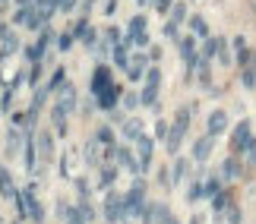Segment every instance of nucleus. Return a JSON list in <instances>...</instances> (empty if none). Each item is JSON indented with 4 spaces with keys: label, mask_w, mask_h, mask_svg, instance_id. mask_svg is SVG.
<instances>
[{
    "label": "nucleus",
    "mask_w": 256,
    "mask_h": 224,
    "mask_svg": "<svg viewBox=\"0 0 256 224\" xmlns=\"http://www.w3.org/2000/svg\"><path fill=\"white\" fill-rule=\"evenodd\" d=\"M102 218H104L108 224H120V221H126V196H124V193H114V190L104 193Z\"/></svg>",
    "instance_id": "f257e3e1"
},
{
    "label": "nucleus",
    "mask_w": 256,
    "mask_h": 224,
    "mask_svg": "<svg viewBox=\"0 0 256 224\" xmlns=\"http://www.w3.org/2000/svg\"><path fill=\"white\" fill-rule=\"evenodd\" d=\"M231 152L234 155H253L256 152V139H253V126L250 120H240L231 133Z\"/></svg>",
    "instance_id": "f03ea898"
},
{
    "label": "nucleus",
    "mask_w": 256,
    "mask_h": 224,
    "mask_svg": "<svg viewBox=\"0 0 256 224\" xmlns=\"http://www.w3.org/2000/svg\"><path fill=\"white\" fill-rule=\"evenodd\" d=\"M146 206H149V202H146V180L136 177L130 193H126V218H142Z\"/></svg>",
    "instance_id": "7ed1b4c3"
},
{
    "label": "nucleus",
    "mask_w": 256,
    "mask_h": 224,
    "mask_svg": "<svg viewBox=\"0 0 256 224\" xmlns=\"http://www.w3.org/2000/svg\"><path fill=\"white\" fill-rule=\"evenodd\" d=\"M158 89H162V70L158 66H149V73H146V85H142V104L146 108H152L155 101H158Z\"/></svg>",
    "instance_id": "20e7f679"
},
{
    "label": "nucleus",
    "mask_w": 256,
    "mask_h": 224,
    "mask_svg": "<svg viewBox=\"0 0 256 224\" xmlns=\"http://www.w3.org/2000/svg\"><path fill=\"white\" fill-rule=\"evenodd\" d=\"M133 152H136V158H140V171H149L152 168V152H155V139L152 136H140V139L133 142Z\"/></svg>",
    "instance_id": "39448f33"
},
{
    "label": "nucleus",
    "mask_w": 256,
    "mask_h": 224,
    "mask_svg": "<svg viewBox=\"0 0 256 224\" xmlns=\"http://www.w3.org/2000/svg\"><path fill=\"white\" fill-rule=\"evenodd\" d=\"M120 101H124V85H117V82H111V85H108V89L95 98V104H98L102 111H108V114H111Z\"/></svg>",
    "instance_id": "423d86ee"
},
{
    "label": "nucleus",
    "mask_w": 256,
    "mask_h": 224,
    "mask_svg": "<svg viewBox=\"0 0 256 224\" xmlns=\"http://www.w3.org/2000/svg\"><path fill=\"white\" fill-rule=\"evenodd\" d=\"M35 183H28V187H22V196H26V209H28V221H38L42 224L44 221V206L38 202V196H35Z\"/></svg>",
    "instance_id": "0eeeda50"
},
{
    "label": "nucleus",
    "mask_w": 256,
    "mask_h": 224,
    "mask_svg": "<svg viewBox=\"0 0 256 224\" xmlns=\"http://www.w3.org/2000/svg\"><path fill=\"white\" fill-rule=\"evenodd\" d=\"M114 161L120 164L124 171H130V174H140V158L133 155V149H126V145H117L114 149Z\"/></svg>",
    "instance_id": "6e6552de"
},
{
    "label": "nucleus",
    "mask_w": 256,
    "mask_h": 224,
    "mask_svg": "<svg viewBox=\"0 0 256 224\" xmlns=\"http://www.w3.org/2000/svg\"><path fill=\"white\" fill-rule=\"evenodd\" d=\"M171 215V209L168 206H162V202H149L142 212V224H164Z\"/></svg>",
    "instance_id": "1a4fd4ad"
},
{
    "label": "nucleus",
    "mask_w": 256,
    "mask_h": 224,
    "mask_svg": "<svg viewBox=\"0 0 256 224\" xmlns=\"http://www.w3.org/2000/svg\"><path fill=\"white\" fill-rule=\"evenodd\" d=\"M57 215H60V221L64 224H88L86 218H82V212H80V206H70V202H57Z\"/></svg>",
    "instance_id": "9d476101"
},
{
    "label": "nucleus",
    "mask_w": 256,
    "mask_h": 224,
    "mask_svg": "<svg viewBox=\"0 0 256 224\" xmlns=\"http://www.w3.org/2000/svg\"><path fill=\"white\" fill-rule=\"evenodd\" d=\"M108 85H111V70L108 66H98V70L92 73V82H88V92H92V98H98Z\"/></svg>",
    "instance_id": "9b49d317"
},
{
    "label": "nucleus",
    "mask_w": 256,
    "mask_h": 224,
    "mask_svg": "<svg viewBox=\"0 0 256 224\" xmlns=\"http://www.w3.org/2000/svg\"><path fill=\"white\" fill-rule=\"evenodd\" d=\"M82 152H86V164H88V168H98V171L104 168V155H102V142H98V139H88Z\"/></svg>",
    "instance_id": "f8f14e48"
},
{
    "label": "nucleus",
    "mask_w": 256,
    "mask_h": 224,
    "mask_svg": "<svg viewBox=\"0 0 256 224\" xmlns=\"http://www.w3.org/2000/svg\"><path fill=\"white\" fill-rule=\"evenodd\" d=\"M212 145H215V136H209V133H206L202 139H196V142H193V161L202 164V161L212 155Z\"/></svg>",
    "instance_id": "ddd939ff"
},
{
    "label": "nucleus",
    "mask_w": 256,
    "mask_h": 224,
    "mask_svg": "<svg viewBox=\"0 0 256 224\" xmlns=\"http://www.w3.org/2000/svg\"><path fill=\"white\" fill-rule=\"evenodd\" d=\"M146 73H149V60H146L142 54L130 57V66H126V76H130L133 82H140V79H146Z\"/></svg>",
    "instance_id": "4468645a"
},
{
    "label": "nucleus",
    "mask_w": 256,
    "mask_h": 224,
    "mask_svg": "<svg viewBox=\"0 0 256 224\" xmlns=\"http://www.w3.org/2000/svg\"><path fill=\"white\" fill-rule=\"evenodd\" d=\"M206 130H209V136H222L224 130H228V114H224V111H212L209 120H206Z\"/></svg>",
    "instance_id": "2eb2a0df"
},
{
    "label": "nucleus",
    "mask_w": 256,
    "mask_h": 224,
    "mask_svg": "<svg viewBox=\"0 0 256 224\" xmlns=\"http://www.w3.org/2000/svg\"><path fill=\"white\" fill-rule=\"evenodd\" d=\"M120 136L130 139V142H136L142 136V120H140V117H126V120L120 123Z\"/></svg>",
    "instance_id": "dca6fc26"
},
{
    "label": "nucleus",
    "mask_w": 256,
    "mask_h": 224,
    "mask_svg": "<svg viewBox=\"0 0 256 224\" xmlns=\"http://www.w3.org/2000/svg\"><path fill=\"white\" fill-rule=\"evenodd\" d=\"M57 104H60V108H64L66 114H73V111H76V89H73L70 82H66L64 89L57 92Z\"/></svg>",
    "instance_id": "f3484780"
},
{
    "label": "nucleus",
    "mask_w": 256,
    "mask_h": 224,
    "mask_svg": "<svg viewBox=\"0 0 256 224\" xmlns=\"http://www.w3.org/2000/svg\"><path fill=\"white\" fill-rule=\"evenodd\" d=\"M22 145H26V136L19 133L16 126H10V130H6V155L13 158V155H16L19 149H22Z\"/></svg>",
    "instance_id": "a211bd4d"
},
{
    "label": "nucleus",
    "mask_w": 256,
    "mask_h": 224,
    "mask_svg": "<svg viewBox=\"0 0 256 224\" xmlns=\"http://www.w3.org/2000/svg\"><path fill=\"white\" fill-rule=\"evenodd\" d=\"M184 136H186V130H177V126L171 123V133H168V139H164V149H168V155H177V152H180Z\"/></svg>",
    "instance_id": "6ab92c4d"
},
{
    "label": "nucleus",
    "mask_w": 256,
    "mask_h": 224,
    "mask_svg": "<svg viewBox=\"0 0 256 224\" xmlns=\"http://www.w3.org/2000/svg\"><path fill=\"white\" fill-rule=\"evenodd\" d=\"M35 142H38V152H42V158L51 161V158H54V136H51V133H38Z\"/></svg>",
    "instance_id": "aec40b11"
},
{
    "label": "nucleus",
    "mask_w": 256,
    "mask_h": 224,
    "mask_svg": "<svg viewBox=\"0 0 256 224\" xmlns=\"http://www.w3.org/2000/svg\"><path fill=\"white\" fill-rule=\"evenodd\" d=\"M64 85H66V70H64V66H57V70L51 73V79H48V85H44V89L51 92V95H57V92L64 89Z\"/></svg>",
    "instance_id": "412c9836"
},
{
    "label": "nucleus",
    "mask_w": 256,
    "mask_h": 224,
    "mask_svg": "<svg viewBox=\"0 0 256 224\" xmlns=\"http://www.w3.org/2000/svg\"><path fill=\"white\" fill-rule=\"evenodd\" d=\"M186 171H190V161H186V158H174V168H171V180H174V187H180V183L186 180Z\"/></svg>",
    "instance_id": "4be33fe9"
},
{
    "label": "nucleus",
    "mask_w": 256,
    "mask_h": 224,
    "mask_svg": "<svg viewBox=\"0 0 256 224\" xmlns=\"http://www.w3.org/2000/svg\"><path fill=\"white\" fill-rule=\"evenodd\" d=\"M16 193H19V190L13 187V177H10V171L0 168V196H4V199H13Z\"/></svg>",
    "instance_id": "5701e85b"
},
{
    "label": "nucleus",
    "mask_w": 256,
    "mask_h": 224,
    "mask_svg": "<svg viewBox=\"0 0 256 224\" xmlns=\"http://www.w3.org/2000/svg\"><path fill=\"white\" fill-rule=\"evenodd\" d=\"M51 123H54L57 136H66V111L60 108V104H54V108H51Z\"/></svg>",
    "instance_id": "b1692460"
},
{
    "label": "nucleus",
    "mask_w": 256,
    "mask_h": 224,
    "mask_svg": "<svg viewBox=\"0 0 256 224\" xmlns=\"http://www.w3.org/2000/svg\"><path fill=\"white\" fill-rule=\"evenodd\" d=\"M240 82H244V89H256V51H253V60L240 70Z\"/></svg>",
    "instance_id": "393cba45"
},
{
    "label": "nucleus",
    "mask_w": 256,
    "mask_h": 224,
    "mask_svg": "<svg viewBox=\"0 0 256 224\" xmlns=\"http://www.w3.org/2000/svg\"><path fill=\"white\" fill-rule=\"evenodd\" d=\"M35 152H38L35 136H26V145H22V155H26V171H35Z\"/></svg>",
    "instance_id": "a878e982"
},
{
    "label": "nucleus",
    "mask_w": 256,
    "mask_h": 224,
    "mask_svg": "<svg viewBox=\"0 0 256 224\" xmlns=\"http://www.w3.org/2000/svg\"><path fill=\"white\" fill-rule=\"evenodd\" d=\"M114 183H117V168H114V164H104V168H102V177H98V187L108 193Z\"/></svg>",
    "instance_id": "bb28decb"
},
{
    "label": "nucleus",
    "mask_w": 256,
    "mask_h": 224,
    "mask_svg": "<svg viewBox=\"0 0 256 224\" xmlns=\"http://www.w3.org/2000/svg\"><path fill=\"white\" fill-rule=\"evenodd\" d=\"M126 47H130V44H126V41H120V44H114V66H120V70H126V66H130V51H126Z\"/></svg>",
    "instance_id": "cd10ccee"
},
{
    "label": "nucleus",
    "mask_w": 256,
    "mask_h": 224,
    "mask_svg": "<svg viewBox=\"0 0 256 224\" xmlns=\"http://www.w3.org/2000/svg\"><path fill=\"white\" fill-rule=\"evenodd\" d=\"M222 177L224 180H238L240 177V161L238 158H228V161L222 164Z\"/></svg>",
    "instance_id": "c85d7f7f"
},
{
    "label": "nucleus",
    "mask_w": 256,
    "mask_h": 224,
    "mask_svg": "<svg viewBox=\"0 0 256 224\" xmlns=\"http://www.w3.org/2000/svg\"><path fill=\"white\" fill-rule=\"evenodd\" d=\"M190 32L193 38H209V25H206L202 16H190Z\"/></svg>",
    "instance_id": "c756f323"
},
{
    "label": "nucleus",
    "mask_w": 256,
    "mask_h": 224,
    "mask_svg": "<svg viewBox=\"0 0 256 224\" xmlns=\"http://www.w3.org/2000/svg\"><path fill=\"white\" fill-rule=\"evenodd\" d=\"M95 139H98V142H102V145H104V149H114V145H117V142H114V130H111V126H98V133H95Z\"/></svg>",
    "instance_id": "7c9ffc66"
},
{
    "label": "nucleus",
    "mask_w": 256,
    "mask_h": 224,
    "mask_svg": "<svg viewBox=\"0 0 256 224\" xmlns=\"http://www.w3.org/2000/svg\"><path fill=\"white\" fill-rule=\"evenodd\" d=\"M202 187H206V190H202V193H206V199H215L218 193H224V190H222V177H209V180L202 183Z\"/></svg>",
    "instance_id": "2f4dec72"
},
{
    "label": "nucleus",
    "mask_w": 256,
    "mask_h": 224,
    "mask_svg": "<svg viewBox=\"0 0 256 224\" xmlns=\"http://www.w3.org/2000/svg\"><path fill=\"white\" fill-rule=\"evenodd\" d=\"M202 190H206L202 183H200V180H193L190 187H186V202H200V199H206V193H202Z\"/></svg>",
    "instance_id": "473e14b6"
},
{
    "label": "nucleus",
    "mask_w": 256,
    "mask_h": 224,
    "mask_svg": "<svg viewBox=\"0 0 256 224\" xmlns=\"http://www.w3.org/2000/svg\"><path fill=\"white\" fill-rule=\"evenodd\" d=\"M190 120H193V108H180V111H177V117H174V126H177V130H186Z\"/></svg>",
    "instance_id": "72a5a7b5"
},
{
    "label": "nucleus",
    "mask_w": 256,
    "mask_h": 224,
    "mask_svg": "<svg viewBox=\"0 0 256 224\" xmlns=\"http://www.w3.org/2000/svg\"><path fill=\"white\" fill-rule=\"evenodd\" d=\"M218 54V38H206V44H202V60H209V57H215Z\"/></svg>",
    "instance_id": "f704fd0d"
},
{
    "label": "nucleus",
    "mask_w": 256,
    "mask_h": 224,
    "mask_svg": "<svg viewBox=\"0 0 256 224\" xmlns=\"http://www.w3.org/2000/svg\"><path fill=\"white\" fill-rule=\"evenodd\" d=\"M13 95H16V89H13V85H6L4 95H0V114L10 111V104H13Z\"/></svg>",
    "instance_id": "c9c22d12"
},
{
    "label": "nucleus",
    "mask_w": 256,
    "mask_h": 224,
    "mask_svg": "<svg viewBox=\"0 0 256 224\" xmlns=\"http://www.w3.org/2000/svg\"><path fill=\"white\" fill-rule=\"evenodd\" d=\"M146 32V16H133L130 19V35L136 38V35H142Z\"/></svg>",
    "instance_id": "e433bc0d"
},
{
    "label": "nucleus",
    "mask_w": 256,
    "mask_h": 224,
    "mask_svg": "<svg viewBox=\"0 0 256 224\" xmlns=\"http://www.w3.org/2000/svg\"><path fill=\"white\" fill-rule=\"evenodd\" d=\"M120 104H124L126 111H136V108H140V104H142V98H140V95H133V92H126Z\"/></svg>",
    "instance_id": "4c0bfd02"
},
{
    "label": "nucleus",
    "mask_w": 256,
    "mask_h": 224,
    "mask_svg": "<svg viewBox=\"0 0 256 224\" xmlns=\"http://www.w3.org/2000/svg\"><path fill=\"white\" fill-rule=\"evenodd\" d=\"M76 206H80L82 218H86L88 224H92V218H95V209H92V202H88V199H80V202H76Z\"/></svg>",
    "instance_id": "58836bf2"
},
{
    "label": "nucleus",
    "mask_w": 256,
    "mask_h": 224,
    "mask_svg": "<svg viewBox=\"0 0 256 224\" xmlns=\"http://www.w3.org/2000/svg\"><path fill=\"white\" fill-rule=\"evenodd\" d=\"M168 133H171V126L168 123H164V120H155V139H168Z\"/></svg>",
    "instance_id": "ea45409f"
},
{
    "label": "nucleus",
    "mask_w": 256,
    "mask_h": 224,
    "mask_svg": "<svg viewBox=\"0 0 256 224\" xmlns=\"http://www.w3.org/2000/svg\"><path fill=\"white\" fill-rule=\"evenodd\" d=\"M171 19H174L177 25H180L184 19H186V6H184V3H174V9H171Z\"/></svg>",
    "instance_id": "a19ab883"
},
{
    "label": "nucleus",
    "mask_w": 256,
    "mask_h": 224,
    "mask_svg": "<svg viewBox=\"0 0 256 224\" xmlns=\"http://www.w3.org/2000/svg\"><path fill=\"white\" fill-rule=\"evenodd\" d=\"M80 41H82V44H88V47H95V44H98V38H95V28H92V25H88L86 32H82Z\"/></svg>",
    "instance_id": "79ce46f5"
},
{
    "label": "nucleus",
    "mask_w": 256,
    "mask_h": 224,
    "mask_svg": "<svg viewBox=\"0 0 256 224\" xmlns=\"http://www.w3.org/2000/svg\"><path fill=\"white\" fill-rule=\"evenodd\" d=\"M73 38L76 35H57V47H60V51H70V47H73Z\"/></svg>",
    "instance_id": "37998d69"
},
{
    "label": "nucleus",
    "mask_w": 256,
    "mask_h": 224,
    "mask_svg": "<svg viewBox=\"0 0 256 224\" xmlns=\"http://www.w3.org/2000/svg\"><path fill=\"white\" fill-rule=\"evenodd\" d=\"M218 60H222L224 66H228V63H231V54H228V44H224V41H222V38H218Z\"/></svg>",
    "instance_id": "c03bdc74"
},
{
    "label": "nucleus",
    "mask_w": 256,
    "mask_h": 224,
    "mask_svg": "<svg viewBox=\"0 0 256 224\" xmlns=\"http://www.w3.org/2000/svg\"><path fill=\"white\" fill-rule=\"evenodd\" d=\"M158 183H162V187H174V180H171V171H168V168H158Z\"/></svg>",
    "instance_id": "a18cd8bd"
},
{
    "label": "nucleus",
    "mask_w": 256,
    "mask_h": 224,
    "mask_svg": "<svg viewBox=\"0 0 256 224\" xmlns=\"http://www.w3.org/2000/svg\"><path fill=\"white\" fill-rule=\"evenodd\" d=\"M224 215H228V224H240V218H244V215H240V209H238V206H231L228 212H224Z\"/></svg>",
    "instance_id": "49530a36"
},
{
    "label": "nucleus",
    "mask_w": 256,
    "mask_h": 224,
    "mask_svg": "<svg viewBox=\"0 0 256 224\" xmlns=\"http://www.w3.org/2000/svg\"><path fill=\"white\" fill-rule=\"evenodd\" d=\"M155 9H158L162 16H164V13H171V9H174V0H155Z\"/></svg>",
    "instance_id": "de8ad7c7"
},
{
    "label": "nucleus",
    "mask_w": 256,
    "mask_h": 224,
    "mask_svg": "<svg viewBox=\"0 0 256 224\" xmlns=\"http://www.w3.org/2000/svg\"><path fill=\"white\" fill-rule=\"evenodd\" d=\"M177 28L180 25H177L174 19H168V22H164V38H177Z\"/></svg>",
    "instance_id": "09e8293b"
},
{
    "label": "nucleus",
    "mask_w": 256,
    "mask_h": 224,
    "mask_svg": "<svg viewBox=\"0 0 256 224\" xmlns=\"http://www.w3.org/2000/svg\"><path fill=\"white\" fill-rule=\"evenodd\" d=\"M38 79H42V63H32V73H28V82L38 85Z\"/></svg>",
    "instance_id": "8fccbe9b"
},
{
    "label": "nucleus",
    "mask_w": 256,
    "mask_h": 224,
    "mask_svg": "<svg viewBox=\"0 0 256 224\" xmlns=\"http://www.w3.org/2000/svg\"><path fill=\"white\" fill-rule=\"evenodd\" d=\"M76 193H80V199H86V196H88V183H86L82 177H76Z\"/></svg>",
    "instance_id": "3c124183"
},
{
    "label": "nucleus",
    "mask_w": 256,
    "mask_h": 224,
    "mask_svg": "<svg viewBox=\"0 0 256 224\" xmlns=\"http://www.w3.org/2000/svg\"><path fill=\"white\" fill-rule=\"evenodd\" d=\"M73 6H76V0H57V9H60V13H70Z\"/></svg>",
    "instance_id": "603ef678"
},
{
    "label": "nucleus",
    "mask_w": 256,
    "mask_h": 224,
    "mask_svg": "<svg viewBox=\"0 0 256 224\" xmlns=\"http://www.w3.org/2000/svg\"><path fill=\"white\" fill-rule=\"evenodd\" d=\"M92 3H95V0H82V3H80V6H82V13H88V9H92Z\"/></svg>",
    "instance_id": "864d4df0"
},
{
    "label": "nucleus",
    "mask_w": 256,
    "mask_h": 224,
    "mask_svg": "<svg viewBox=\"0 0 256 224\" xmlns=\"http://www.w3.org/2000/svg\"><path fill=\"white\" fill-rule=\"evenodd\" d=\"M164 224H180V221H177L174 215H168V221H164Z\"/></svg>",
    "instance_id": "5fc2aeb1"
},
{
    "label": "nucleus",
    "mask_w": 256,
    "mask_h": 224,
    "mask_svg": "<svg viewBox=\"0 0 256 224\" xmlns=\"http://www.w3.org/2000/svg\"><path fill=\"white\" fill-rule=\"evenodd\" d=\"M16 3H19V6H28V0H16Z\"/></svg>",
    "instance_id": "6e6d98bb"
},
{
    "label": "nucleus",
    "mask_w": 256,
    "mask_h": 224,
    "mask_svg": "<svg viewBox=\"0 0 256 224\" xmlns=\"http://www.w3.org/2000/svg\"><path fill=\"white\" fill-rule=\"evenodd\" d=\"M120 224H130V221H120Z\"/></svg>",
    "instance_id": "4d7b16f0"
},
{
    "label": "nucleus",
    "mask_w": 256,
    "mask_h": 224,
    "mask_svg": "<svg viewBox=\"0 0 256 224\" xmlns=\"http://www.w3.org/2000/svg\"><path fill=\"white\" fill-rule=\"evenodd\" d=\"M0 95H4V89H0Z\"/></svg>",
    "instance_id": "13d9d810"
},
{
    "label": "nucleus",
    "mask_w": 256,
    "mask_h": 224,
    "mask_svg": "<svg viewBox=\"0 0 256 224\" xmlns=\"http://www.w3.org/2000/svg\"><path fill=\"white\" fill-rule=\"evenodd\" d=\"M253 158H256V152H253Z\"/></svg>",
    "instance_id": "bf43d9fd"
}]
</instances>
